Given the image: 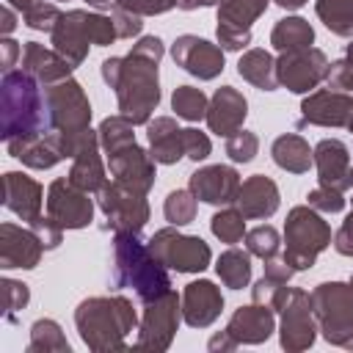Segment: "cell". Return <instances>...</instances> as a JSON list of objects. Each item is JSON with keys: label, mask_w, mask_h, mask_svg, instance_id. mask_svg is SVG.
<instances>
[{"label": "cell", "mask_w": 353, "mask_h": 353, "mask_svg": "<svg viewBox=\"0 0 353 353\" xmlns=\"http://www.w3.org/2000/svg\"><path fill=\"white\" fill-rule=\"evenodd\" d=\"M165 55L160 36H143L132 44L124 58H105L99 72L102 80L116 91L119 110L132 124H149L160 105V58Z\"/></svg>", "instance_id": "1"}, {"label": "cell", "mask_w": 353, "mask_h": 353, "mask_svg": "<svg viewBox=\"0 0 353 353\" xmlns=\"http://www.w3.org/2000/svg\"><path fill=\"white\" fill-rule=\"evenodd\" d=\"M52 113L47 102V88L25 72L11 69L3 72L0 80V135L3 141L14 138H36L52 132Z\"/></svg>", "instance_id": "2"}, {"label": "cell", "mask_w": 353, "mask_h": 353, "mask_svg": "<svg viewBox=\"0 0 353 353\" xmlns=\"http://www.w3.org/2000/svg\"><path fill=\"white\" fill-rule=\"evenodd\" d=\"M74 325L88 350H124V339L130 336V331H135L138 314L132 309V301L124 295H94L80 301V306L74 309Z\"/></svg>", "instance_id": "3"}, {"label": "cell", "mask_w": 353, "mask_h": 353, "mask_svg": "<svg viewBox=\"0 0 353 353\" xmlns=\"http://www.w3.org/2000/svg\"><path fill=\"white\" fill-rule=\"evenodd\" d=\"M113 284L132 287L141 303H149L171 290L168 268L152 254L141 232H113Z\"/></svg>", "instance_id": "4"}, {"label": "cell", "mask_w": 353, "mask_h": 353, "mask_svg": "<svg viewBox=\"0 0 353 353\" xmlns=\"http://www.w3.org/2000/svg\"><path fill=\"white\" fill-rule=\"evenodd\" d=\"M284 254L281 259L298 273V270H312L320 251L331 245V226L323 221V215L309 207H292L284 221Z\"/></svg>", "instance_id": "5"}, {"label": "cell", "mask_w": 353, "mask_h": 353, "mask_svg": "<svg viewBox=\"0 0 353 353\" xmlns=\"http://www.w3.org/2000/svg\"><path fill=\"white\" fill-rule=\"evenodd\" d=\"M309 295L317 331H323L331 345L353 347V284L323 281Z\"/></svg>", "instance_id": "6"}, {"label": "cell", "mask_w": 353, "mask_h": 353, "mask_svg": "<svg viewBox=\"0 0 353 353\" xmlns=\"http://www.w3.org/2000/svg\"><path fill=\"white\" fill-rule=\"evenodd\" d=\"M149 248L165 268L176 273H201L212 259L210 245L199 234H182L176 226L157 229L149 240Z\"/></svg>", "instance_id": "7"}, {"label": "cell", "mask_w": 353, "mask_h": 353, "mask_svg": "<svg viewBox=\"0 0 353 353\" xmlns=\"http://www.w3.org/2000/svg\"><path fill=\"white\" fill-rule=\"evenodd\" d=\"M182 320V298L168 290L165 295L143 303V317L138 323V342L135 350H168L171 339Z\"/></svg>", "instance_id": "8"}, {"label": "cell", "mask_w": 353, "mask_h": 353, "mask_svg": "<svg viewBox=\"0 0 353 353\" xmlns=\"http://www.w3.org/2000/svg\"><path fill=\"white\" fill-rule=\"evenodd\" d=\"M97 201H99V210L102 215L108 218L105 229H113V232H141L149 221V201H146V193L135 190V188H127L121 182H108L99 193H97Z\"/></svg>", "instance_id": "9"}, {"label": "cell", "mask_w": 353, "mask_h": 353, "mask_svg": "<svg viewBox=\"0 0 353 353\" xmlns=\"http://www.w3.org/2000/svg\"><path fill=\"white\" fill-rule=\"evenodd\" d=\"M328 55L317 47H303V50H287L276 58V77L279 85H284L292 94H306L317 88L328 77Z\"/></svg>", "instance_id": "10"}, {"label": "cell", "mask_w": 353, "mask_h": 353, "mask_svg": "<svg viewBox=\"0 0 353 353\" xmlns=\"http://www.w3.org/2000/svg\"><path fill=\"white\" fill-rule=\"evenodd\" d=\"M314 336H317V320L312 309V295L301 287H290L281 303V323H279L281 347L298 353L312 347Z\"/></svg>", "instance_id": "11"}, {"label": "cell", "mask_w": 353, "mask_h": 353, "mask_svg": "<svg viewBox=\"0 0 353 353\" xmlns=\"http://www.w3.org/2000/svg\"><path fill=\"white\" fill-rule=\"evenodd\" d=\"M270 0H221L218 6V44L229 52H240L251 44V25L268 11Z\"/></svg>", "instance_id": "12"}, {"label": "cell", "mask_w": 353, "mask_h": 353, "mask_svg": "<svg viewBox=\"0 0 353 353\" xmlns=\"http://www.w3.org/2000/svg\"><path fill=\"white\" fill-rule=\"evenodd\" d=\"M47 215L61 229H83L94 218V201L91 193L77 188L69 176H58L47 188Z\"/></svg>", "instance_id": "13"}, {"label": "cell", "mask_w": 353, "mask_h": 353, "mask_svg": "<svg viewBox=\"0 0 353 353\" xmlns=\"http://www.w3.org/2000/svg\"><path fill=\"white\" fill-rule=\"evenodd\" d=\"M44 88H47V102L52 113V127L58 132H77V130L91 127V102L77 80L66 77Z\"/></svg>", "instance_id": "14"}, {"label": "cell", "mask_w": 353, "mask_h": 353, "mask_svg": "<svg viewBox=\"0 0 353 353\" xmlns=\"http://www.w3.org/2000/svg\"><path fill=\"white\" fill-rule=\"evenodd\" d=\"M171 58L176 66H182L188 74L199 80H215L223 72V47L193 33L176 36V41L171 44Z\"/></svg>", "instance_id": "15"}, {"label": "cell", "mask_w": 353, "mask_h": 353, "mask_svg": "<svg viewBox=\"0 0 353 353\" xmlns=\"http://www.w3.org/2000/svg\"><path fill=\"white\" fill-rule=\"evenodd\" d=\"M353 119V94L336 88H320L303 97L298 127H347Z\"/></svg>", "instance_id": "16"}, {"label": "cell", "mask_w": 353, "mask_h": 353, "mask_svg": "<svg viewBox=\"0 0 353 353\" xmlns=\"http://www.w3.org/2000/svg\"><path fill=\"white\" fill-rule=\"evenodd\" d=\"M154 163H157V160L152 157V152L141 149L135 141L108 154L110 176H113L116 182L127 185V188L141 190V193H149V190L154 188V176H157Z\"/></svg>", "instance_id": "17"}, {"label": "cell", "mask_w": 353, "mask_h": 353, "mask_svg": "<svg viewBox=\"0 0 353 353\" xmlns=\"http://www.w3.org/2000/svg\"><path fill=\"white\" fill-rule=\"evenodd\" d=\"M47 248L41 245V240L36 237V232L28 226H17V223H3L0 226V268L3 270H33L41 259Z\"/></svg>", "instance_id": "18"}, {"label": "cell", "mask_w": 353, "mask_h": 353, "mask_svg": "<svg viewBox=\"0 0 353 353\" xmlns=\"http://www.w3.org/2000/svg\"><path fill=\"white\" fill-rule=\"evenodd\" d=\"M312 157H314V168H317V185H328L342 193L353 188L350 149L339 138H323L312 149Z\"/></svg>", "instance_id": "19"}, {"label": "cell", "mask_w": 353, "mask_h": 353, "mask_svg": "<svg viewBox=\"0 0 353 353\" xmlns=\"http://www.w3.org/2000/svg\"><path fill=\"white\" fill-rule=\"evenodd\" d=\"M188 188L193 190L196 199L207 201V204H234L237 199V190H240V174L232 168V165H204L199 171L190 174L188 179Z\"/></svg>", "instance_id": "20"}, {"label": "cell", "mask_w": 353, "mask_h": 353, "mask_svg": "<svg viewBox=\"0 0 353 353\" xmlns=\"http://www.w3.org/2000/svg\"><path fill=\"white\" fill-rule=\"evenodd\" d=\"M221 312H223V295L212 281L199 279L182 290V320L190 328L212 325L221 317Z\"/></svg>", "instance_id": "21"}, {"label": "cell", "mask_w": 353, "mask_h": 353, "mask_svg": "<svg viewBox=\"0 0 353 353\" xmlns=\"http://www.w3.org/2000/svg\"><path fill=\"white\" fill-rule=\"evenodd\" d=\"M248 116V99L234 88V85H221L212 97H210V108H207V127L215 135L229 138L232 132H237L243 127Z\"/></svg>", "instance_id": "22"}, {"label": "cell", "mask_w": 353, "mask_h": 353, "mask_svg": "<svg viewBox=\"0 0 353 353\" xmlns=\"http://www.w3.org/2000/svg\"><path fill=\"white\" fill-rule=\"evenodd\" d=\"M3 204L17 218H22L25 223H30L33 218L41 215L44 188L33 176H28L22 171H6L3 174Z\"/></svg>", "instance_id": "23"}, {"label": "cell", "mask_w": 353, "mask_h": 353, "mask_svg": "<svg viewBox=\"0 0 353 353\" xmlns=\"http://www.w3.org/2000/svg\"><path fill=\"white\" fill-rule=\"evenodd\" d=\"M234 204L245 215V221H265L281 204L279 185L270 176H265V174H254V176H248V179L240 182V190H237Z\"/></svg>", "instance_id": "24"}, {"label": "cell", "mask_w": 353, "mask_h": 353, "mask_svg": "<svg viewBox=\"0 0 353 353\" xmlns=\"http://www.w3.org/2000/svg\"><path fill=\"white\" fill-rule=\"evenodd\" d=\"M6 146H8L11 157L22 160V165L36 168V171H47V168L58 165L61 160H66L58 130L36 135V138H14V141H6Z\"/></svg>", "instance_id": "25"}, {"label": "cell", "mask_w": 353, "mask_h": 353, "mask_svg": "<svg viewBox=\"0 0 353 353\" xmlns=\"http://www.w3.org/2000/svg\"><path fill=\"white\" fill-rule=\"evenodd\" d=\"M226 331L237 339V345H259L276 331L273 309L265 303H248L234 309V314L226 323Z\"/></svg>", "instance_id": "26"}, {"label": "cell", "mask_w": 353, "mask_h": 353, "mask_svg": "<svg viewBox=\"0 0 353 353\" xmlns=\"http://www.w3.org/2000/svg\"><path fill=\"white\" fill-rule=\"evenodd\" d=\"M50 36H52V50H55L58 55H63L74 69L88 58L91 39H88V33H85L80 17H77V8L63 11Z\"/></svg>", "instance_id": "27"}, {"label": "cell", "mask_w": 353, "mask_h": 353, "mask_svg": "<svg viewBox=\"0 0 353 353\" xmlns=\"http://www.w3.org/2000/svg\"><path fill=\"white\" fill-rule=\"evenodd\" d=\"M22 69L30 72L41 85H55V83L72 77V72H74V66L63 55H58L55 50L39 44V41H25Z\"/></svg>", "instance_id": "28"}, {"label": "cell", "mask_w": 353, "mask_h": 353, "mask_svg": "<svg viewBox=\"0 0 353 353\" xmlns=\"http://www.w3.org/2000/svg\"><path fill=\"white\" fill-rule=\"evenodd\" d=\"M146 138H149V152L157 163L174 165L185 157L182 127L171 116H157L154 121H149L146 124Z\"/></svg>", "instance_id": "29"}, {"label": "cell", "mask_w": 353, "mask_h": 353, "mask_svg": "<svg viewBox=\"0 0 353 353\" xmlns=\"http://www.w3.org/2000/svg\"><path fill=\"white\" fill-rule=\"evenodd\" d=\"M270 157L279 168L290 171V174H306L312 165H314V157H312V149L309 143L295 135V132H284L273 141L270 146Z\"/></svg>", "instance_id": "30"}, {"label": "cell", "mask_w": 353, "mask_h": 353, "mask_svg": "<svg viewBox=\"0 0 353 353\" xmlns=\"http://www.w3.org/2000/svg\"><path fill=\"white\" fill-rule=\"evenodd\" d=\"M237 74L259 91H276L279 88L276 58L268 50H245L237 61Z\"/></svg>", "instance_id": "31"}, {"label": "cell", "mask_w": 353, "mask_h": 353, "mask_svg": "<svg viewBox=\"0 0 353 353\" xmlns=\"http://www.w3.org/2000/svg\"><path fill=\"white\" fill-rule=\"evenodd\" d=\"M69 179L83 188L85 193H99L108 185L105 176V165L99 157V146H91L85 152H80L77 157H72V168H69Z\"/></svg>", "instance_id": "32"}, {"label": "cell", "mask_w": 353, "mask_h": 353, "mask_svg": "<svg viewBox=\"0 0 353 353\" xmlns=\"http://www.w3.org/2000/svg\"><path fill=\"white\" fill-rule=\"evenodd\" d=\"M270 44L279 52L312 47L314 44V28L303 17H281L270 30Z\"/></svg>", "instance_id": "33"}, {"label": "cell", "mask_w": 353, "mask_h": 353, "mask_svg": "<svg viewBox=\"0 0 353 353\" xmlns=\"http://www.w3.org/2000/svg\"><path fill=\"white\" fill-rule=\"evenodd\" d=\"M215 273L229 290L248 287V281H251V254H248V248L245 251H240V248L223 251L215 262Z\"/></svg>", "instance_id": "34"}, {"label": "cell", "mask_w": 353, "mask_h": 353, "mask_svg": "<svg viewBox=\"0 0 353 353\" xmlns=\"http://www.w3.org/2000/svg\"><path fill=\"white\" fill-rule=\"evenodd\" d=\"M314 11L334 36H353V0H317Z\"/></svg>", "instance_id": "35"}, {"label": "cell", "mask_w": 353, "mask_h": 353, "mask_svg": "<svg viewBox=\"0 0 353 353\" xmlns=\"http://www.w3.org/2000/svg\"><path fill=\"white\" fill-rule=\"evenodd\" d=\"M171 108L185 121H201V119H207L210 99L196 85H176L174 94H171Z\"/></svg>", "instance_id": "36"}, {"label": "cell", "mask_w": 353, "mask_h": 353, "mask_svg": "<svg viewBox=\"0 0 353 353\" xmlns=\"http://www.w3.org/2000/svg\"><path fill=\"white\" fill-rule=\"evenodd\" d=\"M36 350H41V353H50V350L69 353L72 347H69V342H66V336H63L61 325H58L55 320L44 317V320H36V323L30 325V342H28V353H36Z\"/></svg>", "instance_id": "37"}, {"label": "cell", "mask_w": 353, "mask_h": 353, "mask_svg": "<svg viewBox=\"0 0 353 353\" xmlns=\"http://www.w3.org/2000/svg\"><path fill=\"white\" fill-rule=\"evenodd\" d=\"M132 121L127 119V116H108V119H102V124H99V146L105 149V154H110V152H116V149H121V146H127V143H132L135 141V132H132Z\"/></svg>", "instance_id": "38"}, {"label": "cell", "mask_w": 353, "mask_h": 353, "mask_svg": "<svg viewBox=\"0 0 353 353\" xmlns=\"http://www.w3.org/2000/svg\"><path fill=\"white\" fill-rule=\"evenodd\" d=\"M210 229H212V234L221 243L234 245V243H240L245 237V215L237 207H226V210H221V212L212 215Z\"/></svg>", "instance_id": "39"}, {"label": "cell", "mask_w": 353, "mask_h": 353, "mask_svg": "<svg viewBox=\"0 0 353 353\" xmlns=\"http://www.w3.org/2000/svg\"><path fill=\"white\" fill-rule=\"evenodd\" d=\"M196 196L190 188H182V190H171L165 196V204H163V212H165V221L171 226H185L196 218Z\"/></svg>", "instance_id": "40"}, {"label": "cell", "mask_w": 353, "mask_h": 353, "mask_svg": "<svg viewBox=\"0 0 353 353\" xmlns=\"http://www.w3.org/2000/svg\"><path fill=\"white\" fill-rule=\"evenodd\" d=\"M245 248H248L251 256L273 259L281 251V237H279V232L270 223H259V226L245 232Z\"/></svg>", "instance_id": "41"}, {"label": "cell", "mask_w": 353, "mask_h": 353, "mask_svg": "<svg viewBox=\"0 0 353 353\" xmlns=\"http://www.w3.org/2000/svg\"><path fill=\"white\" fill-rule=\"evenodd\" d=\"M77 17H80V22H83V28H85V33L91 39V44L108 47V44H113L119 39L113 17H105V14H97V11H83V8H77Z\"/></svg>", "instance_id": "42"}, {"label": "cell", "mask_w": 353, "mask_h": 353, "mask_svg": "<svg viewBox=\"0 0 353 353\" xmlns=\"http://www.w3.org/2000/svg\"><path fill=\"white\" fill-rule=\"evenodd\" d=\"M287 284H290V281L265 273V276L251 287V298H254V303H265V306H270L273 312H281V303H284L287 290H290Z\"/></svg>", "instance_id": "43"}, {"label": "cell", "mask_w": 353, "mask_h": 353, "mask_svg": "<svg viewBox=\"0 0 353 353\" xmlns=\"http://www.w3.org/2000/svg\"><path fill=\"white\" fill-rule=\"evenodd\" d=\"M259 152V138H256V132H251V130H237V132H232L229 138H226V154L234 160V163H251L254 160V154Z\"/></svg>", "instance_id": "44"}, {"label": "cell", "mask_w": 353, "mask_h": 353, "mask_svg": "<svg viewBox=\"0 0 353 353\" xmlns=\"http://www.w3.org/2000/svg\"><path fill=\"white\" fill-rule=\"evenodd\" d=\"M61 14H63V11H58L55 3L39 0L28 14H22V19H25V25H28L30 30H47V33H52V28H55V22L61 19Z\"/></svg>", "instance_id": "45"}, {"label": "cell", "mask_w": 353, "mask_h": 353, "mask_svg": "<svg viewBox=\"0 0 353 353\" xmlns=\"http://www.w3.org/2000/svg\"><path fill=\"white\" fill-rule=\"evenodd\" d=\"M3 298H6V317L14 323L17 320V312L28 306L30 301V290L25 281H17V279H3Z\"/></svg>", "instance_id": "46"}, {"label": "cell", "mask_w": 353, "mask_h": 353, "mask_svg": "<svg viewBox=\"0 0 353 353\" xmlns=\"http://www.w3.org/2000/svg\"><path fill=\"white\" fill-rule=\"evenodd\" d=\"M309 207H314L317 212H342L345 210V193L342 190H334L328 185H317L309 196Z\"/></svg>", "instance_id": "47"}, {"label": "cell", "mask_w": 353, "mask_h": 353, "mask_svg": "<svg viewBox=\"0 0 353 353\" xmlns=\"http://www.w3.org/2000/svg\"><path fill=\"white\" fill-rule=\"evenodd\" d=\"M182 141H185V157H190L193 163L207 160L210 152H212V143H210L207 132H201V130H196V127L182 130Z\"/></svg>", "instance_id": "48"}, {"label": "cell", "mask_w": 353, "mask_h": 353, "mask_svg": "<svg viewBox=\"0 0 353 353\" xmlns=\"http://www.w3.org/2000/svg\"><path fill=\"white\" fill-rule=\"evenodd\" d=\"M113 6L132 11L138 17H154V14H165V11L176 8L179 0H113Z\"/></svg>", "instance_id": "49"}, {"label": "cell", "mask_w": 353, "mask_h": 353, "mask_svg": "<svg viewBox=\"0 0 353 353\" xmlns=\"http://www.w3.org/2000/svg\"><path fill=\"white\" fill-rule=\"evenodd\" d=\"M28 226L36 232V237L41 240V245H44L47 251H52V248H58V245H61L63 229H61V226H58V223H55L50 215H47V218H44V215H39V218H33Z\"/></svg>", "instance_id": "50"}, {"label": "cell", "mask_w": 353, "mask_h": 353, "mask_svg": "<svg viewBox=\"0 0 353 353\" xmlns=\"http://www.w3.org/2000/svg\"><path fill=\"white\" fill-rule=\"evenodd\" d=\"M328 88H336V91H347L353 94V63L347 58H339L331 63L328 69V77H325Z\"/></svg>", "instance_id": "51"}, {"label": "cell", "mask_w": 353, "mask_h": 353, "mask_svg": "<svg viewBox=\"0 0 353 353\" xmlns=\"http://www.w3.org/2000/svg\"><path fill=\"white\" fill-rule=\"evenodd\" d=\"M110 17H113V22H116V33H119V39H132V36H138V33L143 30L141 17L132 14V11H124V8L113 6Z\"/></svg>", "instance_id": "52"}, {"label": "cell", "mask_w": 353, "mask_h": 353, "mask_svg": "<svg viewBox=\"0 0 353 353\" xmlns=\"http://www.w3.org/2000/svg\"><path fill=\"white\" fill-rule=\"evenodd\" d=\"M334 248L342 254V256H353V212L342 221V226L336 229L334 234Z\"/></svg>", "instance_id": "53"}, {"label": "cell", "mask_w": 353, "mask_h": 353, "mask_svg": "<svg viewBox=\"0 0 353 353\" xmlns=\"http://www.w3.org/2000/svg\"><path fill=\"white\" fill-rule=\"evenodd\" d=\"M17 55H19V44L14 39H8V36L0 39V66H3V72H11Z\"/></svg>", "instance_id": "54"}, {"label": "cell", "mask_w": 353, "mask_h": 353, "mask_svg": "<svg viewBox=\"0 0 353 353\" xmlns=\"http://www.w3.org/2000/svg\"><path fill=\"white\" fill-rule=\"evenodd\" d=\"M207 347H210V350H234V347H237V339L223 328L221 334H215V336L207 342Z\"/></svg>", "instance_id": "55"}, {"label": "cell", "mask_w": 353, "mask_h": 353, "mask_svg": "<svg viewBox=\"0 0 353 353\" xmlns=\"http://www.w3.org/2000/svg\"><path fill=\"white\" fill-rule=\"evenodd\" d=\"M0 19H3V22H0V30L8 36V33L17 28V17H14V8H11V6H3V8H0Z\"/></svg>", "instance_id": "56"}, {"label": "cell", "mask_w": 353, "mask_h": 353, "mask_svg": "<svg viewBox=\"0 0 353 353\" xmlns=\"http://www.w3.org/2000/svg\"><path fill=\"white\" fill-rule=\"evenodd\" d=\"M207 6H221V0H179L176 8H182V11H193V8H207Z\"/></svg>", "instance_id": "57"}, {"label": "cell", "mask_w": 353, "mask_h": 353, "mask_svg": "<svg viewBox=\"0 0 353 353\" xmlns=\"http://www.w3.org/2000/svg\"><path fill=\"white\" fill-rule=\"evenodd\" d=\"M39 0H6V6H11V8H17L19 14H28L33 6H36Z\"/></svg>", "instance_id": "58"}, {"label": "cell", "mask_w": 353, "mask_h": 353, "mask_svg": "<svg viewBox=\"0 0 353 353\" xmlns=\"http://www.w3.org/2000/svg\"><path fill=\"white\" fill-rule=\"evenodd\" d=\"M279 8H284V11H295V8H301V6H306L309 0H273Z\"/></svg>", "instance_id": "59"}, {"label": "cell", "mask_w": 353, "mask_h": 353, "mask_svg": "<svg viewBox=\"0 0 353 353\" xmlns=\"http://www.w3.org/2000/svg\"><path fill=\"white\" fill-rule=\"evenodd\" d=\"M85 3H88L91 8H108V6L113 3V0H85Z\"/></svg>", "instance_id": "60"}, {"label": "cell", "mask_w": 353, "mask_h": 353, "mask_svg": "<svg viewBox=\"0 0 353 353\" xmlns=\"http://www.w3.org/2000/svg\"><path fill=\"white\" fill-rule=\"evenodd\" d=\"M347 130H350V132H353V119H350V124H347Z\"/></svg>", "instance_id": "61"}, {"label": "cell", "mask_w": 353, "mask_h": 353, "mask_svg": "<svg viewBox=\"0 0 353 353\" xmlns=\"http://www.w3.org/2000/svg\"><path fill=\"white\" fill-rule=\"evenodd\" d=\"M350 284H353V276H350Z\"/></svg>", "instance_id": "62"}]
</instances>
